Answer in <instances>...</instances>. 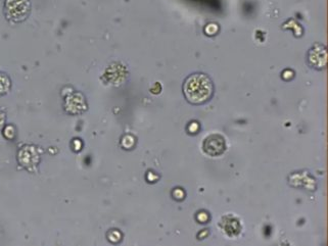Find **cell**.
Instances as JSON below:
<instances>
[{
  "label": "cell",
  "instance_id": "7",
  "mask_svg": "<svg viewBox=\"0 0 328 246\" xmlns=\"http://www.w3.org/2000/svg\"><path fill=\"white\" fill-rule=\"evenodd\" d=\"M199 124H198V122H191V124L188 126V130H189V132L190 133H196V132H198L199 131Z\"/></svg>",
  "mask_w": 328,
  "mask_h": 246
},
{
  "label": "cell",
  "instance_id": "1",
  "mask_svg": "<svg viewBox=\"0 0 328 246\" xmlns=\"http://www.w3.org/2000/svg\"><path fill=\"white\" fill-rule=\"evenodd\" d=\"M185 98L192 104H204L214 94V84L211 78L202 73L190 75L183 84Z\"/></svg>",
  "mask_w": 328,
  "mask_h": 246
},
{
  "label": "cell",
  "instance_id": "3",
  "mask_svg": "<svg viewBox=\"0 0 328 246\" xmlns=\"http://www.w3.org/2000/svg\"><path fill=\"white\" fill-rule=\"evenodd\" d=\"M226 148L224 138L219 134L210 135L205 139L204 149L211 156H217L224 152Z\"/></svg>",
  "mask_w": 328,
  "mask_h": 246
},
{
  "label": "cell",
  "instance_id": "10",
  "mask_svg": "<svg viewBox=\"0 0 328 246\" xmlns=\"http://www.w3.org/2000/svg\"><path fill=\"white\" fill-rule=\"evenodd\" d=\"M4 122H5V116H4V114L2 112H0V128L3 127Z\"/></svg>",
  "mask_w": 328,
  "mask_h": 246
},
{
  "label": "cell",
  "instance_id": "5",
  "mask_svg": "<svg viewBox=\"0 0 328 246\" xmlns=\"http://www.w3.org/2000/svg\"><path fill=\"white\" fill-rule=\"evenodd\" d=\"M11 88V81L5 74H0V95L6 94Z\"/></svg>",
  "mask_w": 328,
  "mask_h": 246
},
{
  "label": "cell",
  "instance_id": "2",
  "mask_svg": "<svg viewBox=\"0 0 328 246\" xmlns=\"http://www.w3.org/2000/svg\"><path fill=\"white\" fill-rule=\"evenodd\" d=\"M6 16L14 23L25 21L31 12L29 0H8L6 3Z\"/></svg>",
  "mask_w": 328,
  "mask_h": 246
},
{
  "label": "cell",
  "instance_id": "9",
  "mask_svg": "<svg viewBox=\"0 0 328 246\" xmlns=\"http://www.w3.org/2000/svg\"><path fill=\"white\" fill-rule=\"evenodd\" d=\"M173 194L176 199H182L184 197V192L181 189H176Z\"/></svg>",
  "mask_w": 328,
  "mask_h": 246
},
{
  "label": "cell",
  "instance_id": "8",
  "mask_svg": "<svg viewBox=\"0 0 328 246\" xmlns=\"http://www.w3.org/2000/svg\"><path fill=\"white\" fill-rule=\"evenodd\" d=\"M209 217L207 215V213H200L198 215V220L201 222V223H206L208 221Z\"/></svg>",
  "mask_w": 328,
  "mask_h": 246
},
{
  "label": "cell",
  "instance_id": "6",
  "mask_svg": "<svg viewBox=\"0 0 328 246\" xmlns=\"http://www.w3.org/2000/svg\"><path fill=\"white\" fill-rule=\"evenodd\" d=\"M217 31H218V27L215 24H210L206 28V32L208 33V35H215L217 33Z\"/></svg>",
  "mask_w": 328,
  "mask_h": 246
},
{
  "label": "cell",
  "instance_id": "4",
  "mask_svg": "<svg viewBox=\"0 0 328 246\" xmlns=\"http://www.w3.org/2000/svg\"><path fill=\"white\" fill-rule=\"evenodd\" d=\"M308 60L315 69L325 68L326 65V49L323 45H315L308 54Z\"/></svg>",
  "mask_w": 328,
  "mask_h": 246
}]
</instances>
